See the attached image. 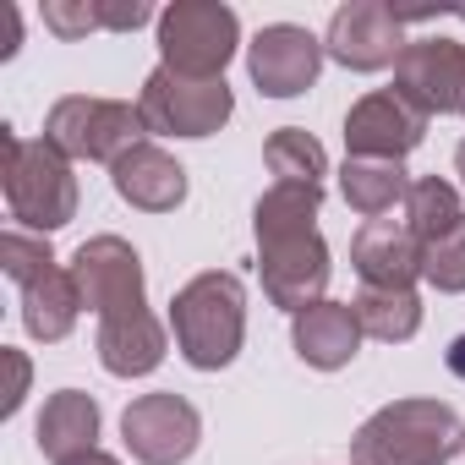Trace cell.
<instances>
[{"mask_svg": "<svg viewBox=\"0 0 465 465\" xmlns=\"http://www.w3.org/2000/svg\"><path fill=\"white\" fill-rule=\"evenodd\" d=\"M318 208H323V186H296V181H274L252 208L263 296L291 318L329 302L323 296L329 291V242L318 236Z\"/></svg>", "mask_w": 465, "mask_h": 465, "instance_id": "6da1fadb", "label": "cell"}, {"mask_svg": "<svg viewBox=\"0 0 465 465\" xmlns=\"http://www.w3.org/2000/svg\"><path fill=\"white\" fill-rule=\"evenodd\" d=\"M170 334H175V351L186 367H197V372L230 367L247 340V285L224 269L186 280L170 302Z\"/></svg>", "mask_w": 465, "mask_h": 465, "instance_id": "7a4b0ae2", "label": "cell"}, {"mask_svg": "<svg viewBox=\"0 0 465 465\" xmlns=\"http://www.w3.org/2000/svg\"><path fill=\"white\" fill-rule=\"evenodd\" d=\"M465 449V421L443 400H394L351 438V465H449Z\"/></svg>", "mask_w": 465, "mask_h": 465, "instance_id": "3957f363", "label": "cell"}, {"mask_svg": "<svg viewBox=\"0 0 465 465\" xmlns=\"http://www.w3.org/2000/svg\"><path fill=\"white\" fill-rule=\"evenodd\" d=\"M0 186H6V208L28 236H50V230L77 219V175L61 148L45 137L28 143L12 126H0Z\"/></svg>", "mask_w": 465, "mask_h": 465, "instance_id": "277c9868", "label": "cell"}, {"mask_svg": "<svg viewBox=\"0 0 465 465\" xmlns=\"http://www.w3.org/2000/svg\"><path fill=\"white\" fill-rule=\"evenodd\" d=\"M0 269H6L23 291V329L45 345H61L72 329H77V312H83V296H77V280L72 269L55 263L50 252V236H28V230H6L0 236Z\"/></svg>", "mask_w": 465, "mask_h": 465, "instance_id": "5b68a950", "label": "cell"}, {"mask_svg": "<svg viewBox=\"0 0 465 465\" xmlns=\"http://www.w3.org/2000/svg\"><path fill=\"white\" fill-rule=\"evenodd\" d=\"M45 143L61 148L72 164H115L137 143H148L143 110L126 99H99V94H66L45 115Z\"/></svg>", "mask_w": 465, "mask_h": 465, "instance_id": "8992f818", "label": "cell"}, {"mask_svg": "<svg viewBox=\"0 0 465 465\" xmlns=\"http://www.w3.org/2000/svg\"><path fill=\"white\" fill-rule=\"evenodd\" d=\"M242 50V17L224 0H175L159 12V66L181 77H224Z\"/></svg>", "mask_w": 465, "mask_h": 465, "instance_id": "52a82bcc", "label": "cell"}, {"mask_svg": "<svg viewBox=\"0 0 465 465\" xmlns=\"http://www.w3.org/2000/svg\"><path fill=\"white\" fill-rule=\"evenodd\" d=\"M143 126L153 137H213L230 115H236V94L224 77H181L170 66H153L143 94H137Z\"/></svg>", "mask_w": 465, "mask_h": 465, "instance_id": "ba28073f", "label": "cell"}, {"mask_svg": "<svg viewBox=\"0 0 465 465\" xmlns=\"http://www.w3.org/2000/svg\"><path fill=\"white\" fill-rule=\"evenodd\" d=\"M72 280L77 296L94 318H121V312H143L148 307V285H143V258L132 242L121 236H94L72 252Z\"/></svg>", "mask_w": 465, "mask_h": 465, "instance_id": "9c48e42d", "label": "cell"}, {"mask_svg": "<svg viewBox=\"0 0 465 465\" xmlns=\"http://www.w3.org/2000/svg\"><path fill=\"white\" fill-rule=\"evenodd\" d=\"M121 438H126V449H132L137 465H181V460H192V449L203 438V416L175 389L137 394L121 411Z\"/></svg>", "mask_w": 465, "mask_h": 465, "instance_id": "30bf717a", "label": "cell"}, {"mask_svg": "<svg viewBox=\"0 0 465 465\" xmlns=\"http://www.w3.org/2000/svg\"><path fill=\"white\" fill-rule=\"evenodd\" d=\"M405 17L383 0H345L323 34V55L345 72H383L405 55Z\"/></svg>", "mask_w": 465, "mask_h": 465, "instance_id": "8fae6325", "label": "cell"}, {"mask_svg": "<svg viewBox=\"0 0 465 465\" xmlns=\"http://www.w3.org/2000/svg\"><path fill=\"white\" fill-rule=\"evenodd\" d=\"M394 94L432 115H465V45L460 39H411L394 61Z\"/></svg>", "mask_w": 465, "mask_h": 465, "instance_id": "7c38bea8", "label": "cell"}, {"mask_svg": "<svg viewBox=\"0 0 465 465\" xmlns=\"http://www.w3.org/2000/svg\"><path fill=\"white\" fill-rule=\"evenodd\" d=\"M247 72L258 83V94L269 99H296L318 83L323 72V39L296 28V23H269L252 45H247Z\"/></svg>", "mask_w": 465, "mask_h": 465, "instance_id": "4fadbf2b", "label": "cell"}, {"mask_svg": "<svg viewBox=\"0 0 465 465\" xmlns=\"http://www.w3.org/2000/svg\"><path fill=\"white\" fill-rule=\"evenodd\" d=\"M421 137H427V115L416 104H405L394 88H378V94L356 99L351 115H345L351 159H405Z\"/></svg>", "mask_w": 465, "mask_h": 465, "instance_id": "5bb4252c", "label": "cell"}, {"mask_svg": "<svg viewBox=\"0 0 465 465\" xmlns=\"http://www.w3.org/2000/svg\"><path fill=\"white\" fill-rule=\"evenodd\" d=\"M351 269L367 291H411L421 280V242L405 219H367L351 236Z\"/></svg>", "mask_w": 465, "mask_h": 465, "instance_id": "9a60e30c", "label": "cell"}, {"mask_svg": "<svg viewBox=\"0 0 465 465\" xmlns=\"http://www.w3.org/2000/svg\"><path fill=\"white\" fill-rule=\"evenodd\" d=\"M361 340H367V334H361V318H356L351 302H318V307H307V312L291 318V345H296V356H302L307 367H318V372L351 367L356 351H361Z\"/></svg>", "mask_w": 465, "mask_h": 465, "instance_id": "2e32d148", "label": "cell"}, {"mask_svg": "<svg viewBox=\"0 0 465 465\" xmlns=\"http://www.w3.org/2000/svg\"><path fill=\"white\" fill-rule=\"evenodd\" d=\"M110 181L121 192V203H132L143 213H170V208L186 203V170L159 143H137L132 153H121L110 164Z\"/></svg>", "mask_w": 465, "mask_h": 465, "instance_id": "e0dca14e", "label": "cell"}, {"mask_svg": "<svg viewBox=\"0 0 465 465\" xmlns=\"http://www.w3.org/2000/svg\"><path fill=\"white\" fill-rule=\"evenodd\" d=\"M94 351L104 361V372L115 378H148L164 351H170V334L164 323L143 307V312H121V318H99V334H94Z\"/></svg>", "mask_w": 465, "mask_h": 465, "instance_id": "ac0fdd59", "label": "cell"}, {"mask_svg": "<svg viewBox=\"0 0 465 465\" xmlns=\"http://www.w3.org/2000/svg\"><path fill=\"white\" fill-rule=\"evenodd\" d=\"M34 438H39V454L55 460V465H61V460H77V454H88V449H99V400L83 394V389L50 394L45 411H39Z\"/></svg>", "mask_w": 465, "mask_h": 465, "instance_id": "d6986e66", "label": "cell"}, {"mask_svg": "<svg viewBox=\"0 0 465 465\" xmlns=\"http://www.w3.org/2000/svg\"><path fill=\"white\" fill-rule=\"evenodd\" d=\"M340 192L361 219H389L394 208H405L411 197V175L400 159H345L340 170Z\"/></svg>", "mask_w": 465, "mask_h": 465, "instance_id": "ffe728a7", "label": "cell"}, {"mask_svg": "<svg viewBox=\"0 0 465 465\" xmlns=\"http://www.w3.org/2000/svg\"><path fill=\"white\" fill-rule=\"evenodd\" d=\"M351 307L361 318V334L383 340V345H405L421 329V296L416 291H367L361 285V296Z\"/></svg>", "mask_w": 465, "mask_h": 465, "instance_id": "44dd1931", "label": "cell"}, {"mask_svg": "<svg viewBox=\"0 0 465 465\" xmlns=\"http://www.w3.org/2000/svg\"><path fill=\"white\" fill-rule=\"evenodd\" d=\"M405 224L416 230V242L427 247V242H438V236H449L454 224H465V208H460V192L443 181V175H421V181H411V197H405Z\"/></svg>", "mask_w": 465, "mask_h": 465, "instance_id": "7402d4cb", "label": "cell"}, {"mask_svg": "<svg viewBox=\"0 0 465 465\" xmlns=\"http://www.w3.org/2000/svg\"><path fill=\"white\" fill-rule=\"evenodd\" d=\"M263 164H269L274 181H296V186H323V175H329L323 143L312 132H302V126H280L263 143Z\"/></svg>", "mask_w": 465, "mask_h": 465, "instance_id": "603a6c76", "label": "cell"}, {"mask_svg": "<svg viewBox=\"0 0 465 465\" xmlns=\"http://www.w3.org/2000/svg\"><path fill=\"white\" fill-rule=\"evenodd\" d=\"M421 280L443 296H460L465 291V224H454L449 236L427 242L421 247Z\"/></svg>", "mask_w": 465, "mask_h": 465, "instance_id": "cb8c5ba5", "label": "cell"}, {"mask_svg": "<svg viewBox=\"0 0 465 465\" xmlns=\"http://www.w3.org/2000/svg\"><path fill=\"white\" fill-rule=\"evenodd\" d=\"M45 28L55 39H88L104 28V0H45Z\"/></svg>", "mask_w": 465, "mask_h": 465, "instance_id": "d4e9b609", "label": "cell"}, {"mask_svg": "<svg viewBox=\"0 0 465 465\" xmlns=\"http://www.w3.org/2000/svg\"><path fill=\"white\" fill-rule=\"evenodd\" d=\"M6 367H12V389H6V416H17L23 411V394H28V356L23 351H6Z\"/></svg>", "mask_w": 465, "mask_h": 465, "instance_id": "484cf974", "label": "cell"}, {"mask_svg": "<svg viewBox=\"0 0 465 465\" xmlns=\"http://www.w3.org/2000/svg\"><path fill=\"white\" fill-rule=\"evenodd\" d=\"M443 361H449V372L465 383V334H460V340H449V356H443Z\"/></svg>", "mask_w": 465, "mask_h": 465, "instance_id": "4316f807", "label": "cell"}, {"mask_svg": "<svg viewBox=\"0 0 465 465\" xmlns=\"http://www.w3.org/2000/svg\"><path fill=\"white\" fill-rule=\"evenodd\" d=\"M61 465H121V460L104 454V449H88V454H77V460H61Z\"/></svg>", "mask_w": 465, "mask_h": 465, "instance_id": "83f0119b", "label": "cell"}, {"mask_svg": "<svg viewBox=\"0 0 465 465\" xmlns=\"http://www.w3.org/2000/svg\"><path fill=\"white\" fill-rule=\"evenodd\" d=\"M454 170H460V181H465V143L454 148Z\"/></svg>", "mask_w": 465, "mask_h": 465, "instance_id": "f1b7e54d", "label": "cell"}]
</instances>
